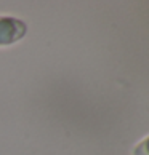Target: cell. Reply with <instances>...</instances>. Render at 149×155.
I'll list each match as a JSON object with an SVG mask.
<instances>
[{
  "label": "cell",
  "instance_id": "obj_1",
  "mask_svg": "<svg viewBox=\"0 0 149 155\" xmlns=\"http://www.w3.org/2000/svg\"><path fill=\"white\" fill-rule=\"evenodd\" d=\"M26 34V24L21 19L0 16V47L18 42Z\"/></svg>",
  "mask_w": 149,
  "mask_h": 155
},
{
  "label": "cell",
  "instance_id": "obj_2",
  "mask_svg": "<svg viewBox=\"0 0 149 155\" xmlns=\"http://www.w3.org/2000/svg\"><path fill=\"white\" fill-rule=\"evenodd\" d=\"M133 155H149V136L146 139H143L140 144L135 147Z\"/></svg>",
  "mask_w": 149,
  "mask_h": 155
}]
</instances>
